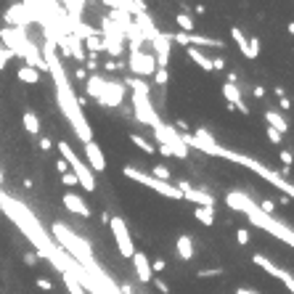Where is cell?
Instances as JSON below:
<instances>
[{
	"label": "cell",
	"mask_w": 294,
	"mask_h": 294,
	"mask_svg": "<svg viewBox=\"0 0 294 294\" xmlns=\"http://www.w3.org/2000/svg\"><path fill=\"white\" fill-rule=\"evenodd\" d=\"M188 48H199V51H204V48H220V51H225V43L220 40V38H207V35H188Z\"/></svg>",
	"instance_id": "21"
},
{
	"label": "cell",
	"mask_w": 294,
	"mask_h": 294,
	"mask_svg": "<svg viewBox=\"0 0 294 294\" xmlns=\"http://www.w3.org/2000/svg\"><path fill=\"white\" fill-rule=\"evenodd\" d=\"M38 146H40V151H51L53 141H51V138H38Z\"/></svg>",
	"instance_id": "44"
},
{
	"label": "cell",
	"mask_w": 294,
	"mask_h": 294,
	"mask_svg": "<svg viewBox=\"0 0 294 294\" xmlns=\"http://www.w3.org/2000/svg\"><path fill=\"white\" fill-rule=\"evenodd\" d=\"M278 159H281V164H283V167H291V164H294V154H291L289 149H281Z\"/></svg>",
	"instance_id": "40"
},
{
	"label": "cell",
	"mask_w": 294,
	"mask_h": 294,
	"mask_svg": "<svg viewBox=\"0 0 294 294\" xmlns=\"http://www.w3.org/2000/svg\"><path fill=\"white\" fill-rule=\"evenodd\" d=\"M225 69V59L223 56H212V72H223Z\"/></svg>",
	"instance_id": "43"
},
{
	"label": "cell",
	"mask_w": 294,
	"mask_h": 294,
	"mask_svg": "<svg viewBox=\"0 0 294 294\" xmlns=\"http://www.w3.org/2000/svg\"><path fill=\"white\" fill-rule=\"evenodd\" d=\"M35 283H38V289H40V291H45V294H51V291H53V283H51V278H38Z\"/></svg>",
	"instance_id": "42"
},
{
	"label": "cell",
	"mask_w": 294,
	"mask_h": 294,
	"mask_svg": "<svg viewBox=\"0 0 294 294\" xmlns=\"http://www.w3.org/2000/svg\"><path fill=\"white\" fill-rule=\"evenodd\" d=\"M223 201H225L228 209L246 215V220H249L254 228H260V231L270 233V236H275V238H281L283 244L294 246V231H291V228L283 223V220H275V217H270V215H262L260 209H257V201L249 199V196L244 194V191L231 188V191H228V194L223 196Z\"/></svg>",
	"instance_id": "3"
},
{
	"label": "cell",
	"mask_w": 294,
	"mask_h": 294,
	"mask_svg": "<svg viewBox=\"0 0 294 294\" xmlns=\"http://www.w3.org/2000/svg\"><path fill=\"white\" fill-rule=\"evenodd\" d=\"M249 231H246V228H236V241H238V246H246L249 244Z\"/></svg>",
	"instance_id": "37"
},
{
	"label": "cell",
	"mask_w": 294,
	"mask_h": 294,
	"mask_svg": "<svg viewBox=\"0 0 294 294\" xmlns=\"http://www.w3.org/2000/svg\"><path fill=\"white\" fill-rule=\"evenodd\" d=\"M0 43H3V48L11 51L14 56L27 59V67H32V69H38V72L45 67V61H43V56H40L38 45L27 38V30L6 27V30H0Z\"/></svg>",
	"instance_id": "5"
},
{
	"label": "cell",
	"mask_w": 294,
	"mask_h": 294,
	"mask_svg": "<svg viewBox=\"0 0 294 294\" xmlns=\"http://www.w3.org/2000/svg\"><path fill=\"white\" fill-rule=\"evenodd\" d=\"M72 75H75V80H77V82H85V80H88V72L82 69V67H77L75 72H72Z\"/></svg>",
	"instance_id": "50"
},
{
	"label": "cell",
	"mask_w": 294,
	"mask_h": 294,
	"mask_svg": "<svg viewBox=\"0 0 294 294\" xmlns=\"http://www.w3.org/2000/svg\"><path fill=\"white\" fill-rule=\"evenodd\" d=\"M252 262H254L260 270H265L268 275H273V278L283 281V286H286V291H289V294H294V275H291L286 268H281V265H275L273 260H268V257H265V254H260V252H254V254H252Z\"/></svg>",
	"instance_id": "13"
},
{
	"label": "cell",
	"mask_w": 294,
	"mask_h": 294,
	"mask_svg": "<svg viewBox=\"0 0 294 294\" xmlns=\"http://www.w3.org/2000/svg\"><path fill=\"white\" fill-rule=\"evenodd\" d=\"M149 43L154 45V53H151V56L157 59V67H159V69H167V64H170V48H172L170 32H157Z\"/></svg>",
	"instance_id": "15"
},
{
	"label": "cell",
	"mask_w": 294,
	"mask_h": 294,
	"mask_svg": "<svg viewBox=\"0 0 294 294\" xmlns=\"http://www.w3.org/2000/svg\"><path fill=\"white\" fill-rule=\"evenodd\" d=\"M61 201H64V207H67L69 212H75V215H80V217H90V215H93L90 204H88V201L82 199L80 194H75V191H67Z\"/></svg>",
	"instance_id": "18"
},
{
	"label": "cell",
	"mask_w": 294,
	"mask_h": 294,
	"mask_svg": "<svg viewBox=\"0 0 294 294\" xmlns=\"http://www.w3.org/2000/svg\"><path fill=\"white\" fill-rule=\"evenodd\" d=\"M233 294H260L257 289H252V286H236V291Z\"/></svg>",
	"instance_id": "53"
},
{
	"label": "cell",
	"mask_w": 294,
	"mask_h": 294,
	"mask_svg": "<svg viewBox=\"0 0 294 294\" xmlns=\"http://www.w3.org/2000/svg\"><path fill=\"white\" fill-rule=\"evenodd\" d=\"M212 275H223V268L215 265V268H201V270H196V278H212Z\"/></svg>",
	"instance_id": "36"
},
{
	"label": "cell",
	"mask_w": 294,
	"mask_h": 294,
	"mask_svg": "<svg viewBox=\"0 0 294 294\" xmlns=\"http://www.w3.org/2000/svg\"><path fill=\"white\" fill-rule=\"evenodd\" d=\"M164 268H167V262H164V260H154L151 262V273H162Z\"/></svg>",
	"instance_id": "49"
},
{
	"label": "cell",
	"mask_w": 294,
	"mask_h": 294,
	"mask_svg": "<svg viewBox=\"0 0 294 294\" xmlns=\"http://www.w3.org/2000/svg\"><path fill=\"white\" fill-rule=\"evenodd\" d=\"M51 231H53L56 241L64 246V249H69V254H72V260H75V262H90V260H93V249H90V244L85 241V238H80L72 228L61 225V223H53Z\"/></svg>",
	"instance_id": "7"
},
{
	"label": "cell",
	"mask_w": 294,
	"mask_h": 294,
	"mask_svg": "<svg viewBox=\"0 0 294 294\" xmlns=\"http://www.w3.org/2000/svg\"><path fill=\"white\" fill-rule=\"evenodd\" d=\"M127 101V88L122 85V80H106L104 96H101L98 104L104 109H122Z\"/></svg>",
	"instance_id": "14"
},
{
	"label": "cell",
	"mask_w": 294,
	"mask_h": 294,
	"mask_svg": "<svg viewBox=\"0 0 294 294\" xmlns=\"http://www.w3.org/2000/svg\"><path fill=\"white\" fill-rule=\"evenodd\" d=\"M122 175H125L127 180H133V183H141V186L151 188L154 194H159V196H164V199L183 201V194L175 188V183H162V180H157V178H151L149 172H143V170L133 167V164H125V167H122Z\"/></svg>",
	"instance_id": "8"
},
{
	"label": "cell",
	"mask_w": 294,
	"mask_h": 294,
	"mask_svg": "<svg viewBox=\"0 0 294 294\" xmlns=\"http://www.w3.org/2000/svg\"><path fill=\"white\" fill-rule=\"evenodd\" d=\"M122 85L127 88V90H133V96H127L133 101V117L138 119L141 125H149V127H157L162 119H159V114H157V109H154V104H151V98H149V93H151V85L146 80H138V77H125L122 80Z\"/></svg>",
	"instance_id": "4"
},
{
	"label": "cell",
	"mask_w": 294,
	"mask_h": 294,
	"mask_svg": "<svg viewBox=\"0 0 294 294\" xmlns=\"http://www.w3.org/2000/svg\"><path fill=\"white\" fill-rule=\"evenodd\" d=\"M82 162L90 167V172H104L106 170V157H104V151H101V146L96 141L85 143V159Z\"/></svg>",
	"instance_id": "17"
},
{
	"label": "cell",
	"mask_w": 294,
	"mask_h": 294,
	"mask_svg": "<svg viewBox=\"0 0 294 294\" xmlns=\"http://www.w3.org/2000/svg\"><path fill=\"white\" fill-rule=\"evenodd\" d=\"M286 30H289V35H294V22H291V24L286 27Z\"/></svg>",
	"instance_id": "55"
},
{
	"label": "cell",
	"mask_w": 294,
	"mask_h": 294,
	"mask_svg": "<svg viewBox=\"0 0 294 294\" xmlns=\"http://www.w3.org/2000/svg\"><path fill=\"white\" fill-rule=\"evenodd\" d=\"M106 225L112 228V236H114V244H117L119 254H122L125 260H133V254L138 249H135V244H133V233H130V228H127V223L119 215H112Z\"/></svg>",
	"instance_id": "11"
},
{
	"label": "cell",
	"mask_w": 294,
	"mask_h": 294,
	"mask_svg": "<svg viewBox=\"0 0 294 294\" xmlns=\"http://www.w3.org/2000/svg\"><path fill=\"white\" fill-rule=\"evenodd\" d=\"M56 170H59V175H67V172H69V164L64 162V159H56Z\"/></svg>",
	"instance_id": "51"
},
{
	"label": "cell",
	"mask_w": 294,
	"mask_h": 294,
	"mask_svg": "<svg viewBox=\"0 0 294 294\" xmlns=\"http://www.w3.org/2000/svg\"><path fill=\"white\" fill-rule=\"evenodd\" d=\"M133 270H135V278L141 283H151L154 281V273H151V260L146 257L143 252H135L133 254Z\"/></svg>",
	"instance_id": "19"
},
{
	"label": "cell",
	"mask_w": 294,
	"mask_h": 294,
	"mask_svg": "<svg viewBox=\"0 0 294 294\" xmlns=\"http://www.w3.org/2000/svg\"><path fill=\"white\" fill-rule=\"evenodd\" d=\"M104 69H106V72H125L127 67H125L122 59H119V61H117V59H106V61H104Z\"/></svg>",
	"instance_id": "35"
},
{
	"label": "cell",
	"mask_w": 294,
	"mask_h": 294,
	"mask_svg": "<svg viewBox=\"0 0 294 294\" xmlns=\"http://www.w3.org/2000/svg\"><path fill=\"white\" fill-rule=\"evenodd\" d=\"M61 183H64L67 188H72V186H77V178L72 175V172H67V175H61Z\"/></svg>",
	"instance_id": "45"
},
{
	"label": "cell",
	"mask_w": 294,
	"mask_h": 294,
	"mask_svg": "<svg viewBox=\"0 0 294 294\" xmlns=\"http://www.w3.org/2000/svg\"><path fill=\"white\" fill-rule=\"evenodd\" d=\"M260 51H262L260 38H249V48H246V56L244 59H257V56H260Z\"/></svg>",
	"instance_id": "33"
},
{
	"label": "cell",
	"mask_w": 294,
	"mask_h": 294,
	"mask_svg": "<svg viewBox=\"0 0 294 294\" xmlns=\"http://www.w3.org/2000/svg\"><path fill=\"white\" fill-rule=\"evenodd\" d=\"M194 217H196V223H199V225L209 228V225H215L217 212H215L212 207H194Z\"/></svg>",
	"instance_id": "25"
},
{
	"label": "cell",
	"mask_w": 294,
	"mask_h": 294,
	"mask_svg": "<svg viewBox=\"0 0 294 294\" xmlns=\"http://www.w3.org/2000/svg\"><path fill=\"white\" fill-rule=\"evenodd\" d=\"M186 56H188L191 61H194L201 72H207V75L212 72V56H209L207 51H199V48H186Z\"/></svg>",
	"instance_id": "23"
},
{
	"label": "cell",
	"mask_w": 294,
	"mask_h": 294,
	"mask_svg": "<svg viewBox=\"0 0 294 294\" xmlns=\"http://www.w3.org/2000/svg\"><path fill=\"white\" fill-rule=\"evenodd\" d=\"M11 59H14V53H11V51H6L3 45H0V72L6 69V64L11 61Z\"/></svg>",
	"instance_id": "41"
},
{
	"label": "cell",
	"mask_w": 294,
	"mask_h": 294,
	"mask_svg": "<svg viewBox=\"0 0 294 294\" xmlns=\"http://www.w3.org/2000/svg\"><path fill=\"white\" fill-rule=\"evenodd\" d=\"M151 80H154V85H157V88H164L170 82V69H157Z\"/></svg>",
	"instance_id": "34"
},
{
	"label": "cell",
	"mask_w": 294,
	"mask_h": 294,
	"mask_svg": "<svg viewBox=\"0 0 294 294\" xmlns=\"http://www.w3.org/2000/svg\"><path fill=\"white\" fill-rule=\"evenodd\" d=\"M154 286H157L159 294H170V286H167V283H164L162 278H154Z\"/></svg>",
	"instance_id": "47"
},
{
	"label": "cell",
	"mask_w": 294,
	"mask_h": 294,
	"mask_svg": "<svg viewBox=\"0 0 294 294\" xmlns=\"http://www.w3.org/2000/svg\"><path fill=\"white\" fill-rule=\"evenodd\" d=\"M98 35H101V43H104V53L109 59H122L127 53V43H125V32L119 30L114 22H109V16H104V22L98 27Z\"/></svg>",
	"instance_id": "9"
},
{
	"label": "cell",
	"mask_w": 294,
	"mask_h": 294,
	"mask_svg": "<svg viewBox=\"0 0 294 294\" xmlns=\"http://www.w3.org/2000/svg\"><path fill=\"white\" fill-rule=\"evenodd\" d=\"M231 40L238 45V51H241L244 56H246V48H249V38H246V35H244V30H241V27H231Z\"/></svg>",
	"instance_id": "31"
},
{
	"label": "cell",
	"mask_w": 294,
	"mask_h": 294,
	"mask_svg": "<svg viewBox=\"0 0 294 294\" xmlns=\"http://www.w3.org/2000/svg\"><path fill=\"white\" fill-rule=\"evenodd\" d=\"M154 141H157V146H164L172 154V159H188L191 154V149L183 143V135L167 122H159L154 127Z\"/></svg>",
	"instance_id": "10"
},
{
	"label": "cell",
	"mask_w": 294,
	"mask_h": 294,
	"mask_svg": "<svg viewBox=\"0 0 294 294\" xmlns=\"http://www.w3.org/2000/svg\"><path fill=\"white\" fill-rule=\"evenodd\" d=\"M220 93L225 96V104L238 109L244 117H249V106L244 104V96H241V85H231V82H223V88H220Z\"/></svg>",
	"instance_id": "16"
},
{
	"label": "cell",
	"mask_w": 294,
	"mask_h": 294,
	"mask_svg": "<svg viewBox=\"0 0 294 294\" xmlns=\"http://www.w3.org/2000/svg\"><path fill=\"white\" fill-rule=\"evenodd\" d=\"M104 88H106V77L104 75H90L85 80V90H88V96L93 98V101H101V96H104Z\"/></svg>",
	"instance_id": "24"
},
{
	"label": "cell",
	"mask_w": 294,
	"mask_h": 294,
	"mask_svg": "<svg viewBox=\"0 0 294 294\" xmlns=\"http://www.w3.org/2000/svg\"><path fill=\"white\" fill-rule=\"evenodd\" d=\"M85 67H88L90 72H98L101 64H98V59H85Z\"/></svg>",
	"instance_id": "52"
},
{
	"label": "cell",
	"mask_w": 294,
	"mask_h": 294,
	"mask_svg": "<svg viewBox=\"0 0 294 294\" xmlns=\"http://www.w3.org/2000/svg\"><path fill=\"white\" fill-rule=\"evenodd\" d=\"M130 143L135 146V149H141L143 154H149V157H154V154H157V146H154L146 135H141V133H130Z\"/></svg>",
	"instance_id": "27"
},
{
	"label": "cell",
	"mask_w": 294,
	"mask_h": 294,
	"mask_svg": "<svg viewBox=\"0 0 294 294\" xmlns=\"http://www.w3.org/2000/svg\"><path fill=\"white\" fill-rule=\"evenodd\" d=\"M125 67L130 69L138 80H146V82H149L154 77V72L159 69L157 67V59H154L151 53H146V51H127Z\"/></svg>",
	"instance_id": "12"
},
{
	"label": "cell",
	"mask_w": 294,
	"mask_h": 294,
	"mask_svg": "<svg viewBox=\"0 0 294 294\" xmlns=\"http://www.w3.org/2000/svg\"><path fill=\"white\" fill-rule=\"evenodd\" d=\"M273 93H275V98H283V96H286V90H283V88L278 85V88H275V90H273Z\"/></svg>",
	"instance_id": "54"
},
{
	"label": "cell",
	"mask_w": 294,
	"mask_h": 294,
	"mask_svg": "<svg viewBox=\"0 0 294 294\" xmlns=\"http://www.w3.org/2000/svg\"><path fill=\"white\" fill-rule=\"evenodd\" d=\"M151 178H157L162 183H170L172 180V172H170L167 164H154V167H151Z\"/></svg>",
	"instance_id": "32"
},
{
	"label": "cell",
	"mask_w": 294,
	"mask_h": 294,
	"mask_svg": "<svg viewBox=\"0 0 294 294\" xmlns=\"http://www.w3.org/2000/svg\"><path fill=\"white\" fill-rule=\"evenodd\" d=\"M24 262H27V268H38L40 254L38 252H24Z\"/></svg>",
	"instance_id": "38"
},
{
	"label": "cell",
	"mask_w": 294,
	"mask_h": 294,
	"mask_svg": "<svg viewBox=\"0 0 294 294\" xmlns=\"http://www.w3.org/2000/svg\"><path fill=\"white\" fill-rule=\"evenodd\" d=\"M22 125H24V130L30 133V135H35V138L40 135V117L35 114L32 109H27V112H24V117H22Z\"/></svg>",
	"instance_id": "26"
},
{
	"label": "cell",
	"mask_w": 294,
	"mask_h": 294,
	"mask_svg": "<svg viewBox=\"0 0 294 294\" xmlns=\"http://www.w3.org/2000/svg\"><path fill=\"white\" fill-rule=\"evenodd\" d=\"M252 96H254L257 101H262L265 96H268V90H265L262 85H254V88H252Z\"/></svg>",
	"instance_id": "46"
},
{
	"label": "cell",
	"mask_w": 294,
	"mask_h": 294,
	"mask_svg": "<svg viewBox=\"0 0 294 294\" xmlns=\"http://www.w3.org/2000/svg\"><path fill=\"white\" fill-rule=\"evenodd\" d=\"M175 24L180 27V32H186V35H194L196 32V24H194V19H191V14H186V11L175 14Z\"/></svg>",
	"instance_id": "30"
},
{
	"label": "cell",
	"mask_w": 294,
	"mask_h": 294,
	"mask_svg": "<svg viewBox=\"0 0 294 294\" xmlns=\"http://www.w3.org/2000/svg\"><path fill=\"white\" fill-rule=\"evenodd\" d=\"M278 106H281V114H286L289 109H291V101H289V96H283V98H278Z\"/></svg>",
	"instance_id": "48"
},
{
	"label": "cell",
	"mask_w": 294,
	"mask_h": 294,
	"mask_svg": "<svg viewBox=\"0 0 294 294\" xmlns=\"http://www.w3.org/2000/svg\"><path fill=\"white\" fill-rule=\"evenodd\" d=\"M265 135H268V141H270L273 146H281V141H283V135H281V133H275L273 127H265Z\"/></svg>",
	"instance_id": "39"
},
{
	"label": "cell",
	"mask_w": 294,
	"mask_h": 294,
	"mask_svg": "<svg viewBox=\"0 0 294 294\" xmlns=\"http://www.w3.org/2000/svg\"><path fill=\"white\" fill-rule=\"evenodd\" d=\"M16 77H19L22 82H27V85H38V82L43 80L40 72H38V69H32V67H27V64H24V67H19V72H16Z\"/></svg>",
	"instance_id": "29"
},
{
	"label": "cell",
	"mask_w": 294,
	"mask_h": 294,
	"mask_svg": "<svg viewBox=\"0 0 294 294\" xmlns=\"http://www.w3.org/2000/svg\"><path fill=\"white\" fill-rule=\"evenodd\" d=\"M43 61H45V67L53 72V80H56V101H59L64 117L69 119L72 130H75V135L80 138V141H82V143H90V141H93V127H90V122L85 119V114H82V109H80V104H77V96H75V90H72V85H69L67 72L61 69L56 45H53L51 40H45Z\"/></svg>",
	"instance_id": "2"
},
{
	"label": "cell",
	"mask_w": 294,
	"mask_h": 294,
	"mask_svg": "<svg viewBox=\"0 0 294 294\" xmlns=\"http://www.w3.org/2000/svg\"><path fill=\"white\" fill-rule=\"evenodd\" d=\"M183 143H186L188 149H196L199 154H204V157H217V159H228V162L241 164V167L252 170L254 175H260L262 180H268L273 188H278L281 194H283V199L294 201V183H291V180L281 178V172L270 170L268 164L257 162V159H252V157H246V154H241V151H233V149H225V146H220V143L215 141V135L209 133L207 127H196L194 133H183Z\"/></svg>",
	"instance_id": "1"
},
{
	"label": "cell",
	"mask_w": 294,
	"mask_h": 294,
	"mask_svg": "<svg viewBox=\"0 0 294 294\" xmlns=\"http://www.w3.org/2000/svg\"><path fill=\"white\" fill-rule=\"evenodd\" d=\"M51 294H53V291H51Z\"/></svg>",
	"instance_id": "56"
},
{
	"label": "cell",
	"mask_w": 294,
	"mask_h": 294,
	"mask_svg": "<svg viewBox=\"0 0 294 294\" xmlns=\"http://www.w3.org/2000/svg\"><path fill=\"white\" fill-rule=\"evenodd\" d=\"M175 252H178V257L183 262H191L196 257V244H194V238H191L188 233H180L178 238H175Z\"/></svg>",
	"instance_id": "20"
},
{
	"label": "cell",
	"mask_w": 294,
	"mask_h": 294,
	"mask_svg": "<svg viewBox=\"0 0 294 294\" xmlns=\"http://www.w3.org/2000/svg\"><path fill=\"white\" fill-rule=\"evenodd\" d=\"M56 149H59V154H61V159L69 164V172L77 178V186H82L88 191V194H93V191L98 188V183H96V175L90 172V167L85 162H82L77 154H75V149L69 146V141H59L56 143Z\"/></svg>",
	"instance_id": "6"
},
{
	"label": "cell",
	"mask_w": 294,
	"mask_h": 294,
	"mask_svg": "<svg viewBox=\"0 0 294 294\" xmlns=\"http://www.w3.org/2000/svg\"><path fill=\"white\" fill-rule=\"evenodd\" d=\"M61 278H64V286H67V291H69V294H88V291H85V286L80 283V278H77L75 273L64 270V273H61Z\"/></svg>",
	"instance_id": "28"
},
{
	"label": "cell",
	"mask_w": 294,
	"mask_h": 294,
	"mask_svg": "<svg viewBox=\"0 0 294 294\" xmlns=\"http://www.w3.org/2000/svg\"><path fill=\"white\" fill-rule=\"evenodd\" d=\"M262 117H265V127H273V130L281 133V135L289 133V119L283 117L281 112H275V109H268V112H265Z\"/></svg>",
	"instance_id": "22"
}]
</instances>
